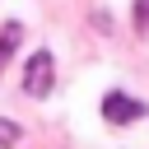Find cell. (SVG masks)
Segmentation results:
<instances>
[{
	"mask_svg": "<svg viewBox=\"0 0 149 149\" xmlns=\"http://www.w3.org/2000/svg\"><path fill=\"white\" fill-rule=\"evenodd\" d=\"M56 84V65H51V51H33L28 65H23V93L28 98H47Z\"/></svg>",
	"mask_w": 149,
	"mask_h": 149,
	"instance_id": "1",
	"label": "cell"
},
{
	"mask_svg": "<svg viewBox=\"0 0 149 149\" xmlns=\"http://www.w3.org/2000/svg\"><path fill=\"white\" fill-rule=\"evenodd\" d=\"M144 112H149V107H144L140 98H130V93H116V88H112V93L102 98V116H107V121H116V126H126V121H140Z\"/></svg>",
	"mask_w": 149,
	"mask_h": 149,
	"instance_id": "2",
	"label": "cell"
},
{
	"mask_svg": "<svg viewBox=\"0 0 149 149\" xmlns=\"http://www.w3.org/2000/svg\"><path fill=\"white\" fill-rule=\"evenodd\" d=\"M19 37H23V28H19V23H5V37H0V65H5L9 51L19 47Z\"/></svg>",
	"mask_w": 149,
	"mask_h": 149,
	"instance_id": "3",
	"label": "cell"
},
{
	"mask_svg": "<svg viewBox=\"0 0 149 149\" xmlns=\"http://www.w3.org/2000/svg\"><path fill=\"white\" fill-rule=\"evenodd\" d=\"M19 140H23V130H19L14 121H5V116H0V149H9V144H19Z\"/></svg>",
	"mask_w": 149,
	"mask_h": 149,
	"instance_id": "4",
	"label": "cell"
},
{
	"mask_svg": "<svg viewBox=\"0 0 149 149\" xmlns=\"http://www.w3.org/2000/svg\"><path fill=\"white\" fill-rule=\"evenodd\" d=\"M135 28H140V33L149 28V0H135Z\"/></svg>",
	"mask_w": 149,
	"mask_h": 149,
	"instance_id": "5",
	"label": "cell"
}]
</instances>
